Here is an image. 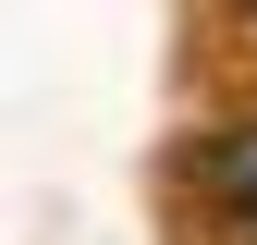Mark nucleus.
<instances>
[{
	"mask_svg": "<svg viewBox=\"0 0 257 245\" xmlns=\"http://www.w3.org/2000/svg\"><path fill=\"white\" fill-rule=\"evenodd\" d=\"M208 196L233 221V245H257V122H220L208 135Z\"/></svg>",
	"mask_w": 257,
	"mask_h": 245,
	"instance_id": "f257e3e1",
	"label": "nucleus"
}]
</instances>
